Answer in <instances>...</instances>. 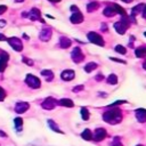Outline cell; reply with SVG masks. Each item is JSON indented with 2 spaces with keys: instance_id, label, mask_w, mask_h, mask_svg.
Segmentation results:
<instances>
[{
  "instance_id": "cell-1",
  "label": "cell",
  "mask_w": 146,
  "mask_h": 146,
  "mask_svg": "<svg viewBox=\"0 0 146 146\" xmlns=\"http://www.w3.org/2000/svg\"><path fill=\"white\" fill-rule=\"evenodd\" d=\"M103 120L110 124H117L122 121V112L119 108H112L103 114Z\"/></svg>"
},
{
  "instance_id": "cell-2",
  "label": "cell",
  "mask_w": 146,
  "mask_h": 146,
  "mask_svg": "<svg viewBox=\"0 0 146 146\" xmlns=\"http://www.w3.org/2000/svg\"><path fill=\"white\" fill-rule=\"evenodd\" d=\"M129 26H130V18L128 16H123L120 22L114 23V29L119 34H124Z\"/></svg>"
},
{
  "instance_id": "cell-3",
  "label": "cell",
  "mask_w": 146,
  "mask_h": 146,
  "mask_svg": "<svg viewBox=\"0 0 146 146\" xmlns=\"http://www.w3.org/2000/svg\"><path fill=\"white\" fill-rule=\"evenodd\" d=\"M25 83H26L30 88H32V89H38V88H40V86H41L40 79L36 78L35 75H32V74H27V75H26V78H25Z\"/></svg>"
},
{
  "instance_id": "cell-4",
  "label": "cell",
  "mask_w": 146,
  "mask_h": 146,
  "mask_svg": "<svg viewBox=\"0 0 146 146\" xmlns=\"http://www.w3.org/2000/svg\"><path fill=\"white\" fill-rule=\"evenodd\" d=\"M88 36V40L91 42V43H95L97 46H100V47H104L105 42H104V39L100 36V34L96 33V32H89L87 34Z\"/></svg>"
},
{
  "instance_id": "cell-5",
  "label": "cell",
  "mask_w": 146,
  "mask_h": 146,
  "mask_svg": "<svg viewBox=\"0 0 146 146\" xmlns=\"http://www.w3.org/2000/svg\"><path fill=\"white\" fill-rule=\"evenodd\" d=\"M7 42L9 43V46L16 50V51H22L23 50V43L21 41V39L16 38V36H11V38H7Z\"/></svg>"
},
{
  "instance_id": "cell-6",
  "label": "cell",
  "mask_w": 146,
  "mask_h": 146,
  "mask_svg": "<svg viewBox=\"0 0 146 146\" xmlns=\"http://www.w3.org/2000/svg\"><path fill=\"white\" fill-rule=\"evenodd\" d=\"M71 58H72V60H73L74 63L79 64V63H81V62L84 59V55H83L82 50H81L79 47H75V48H73V50H72Z\"/></svg>"
},
{
  "instance_id": "cell-7",
  "label": "cell",
  "mask_w": 146,
  "mask_h": 146,
  "mask_svg": "<svg viewBox=\"0 0 146 146\" xmlns=\"http://www.w3.org/2000/svg\"><path fill=\"white\" fill-rule=\"evenodd\" d=\"M58 104V102H56L55 98L52 97H47L42 103H41V107L43 110H47V111H51L56 107V105Z\"/></svg>"
},
{
  "instance_id": "cell-8",
  "label": "cell",
  "mask_w": 146,
  "mask_h": 146,
  "mask_svg": "<svg viewBox=\"0 0 146 146\" xmlns=\"http://www.w3.org/2000/svg\"><path fill=\"white\" fill-rule=\"evenodd\" d=\"M51 35H52V30H51V27L46 26V27H43V29L41 30V32H40V34H39V38H40L41 41L47 42V41L50 40Z\"/></svg>"
},
{
  "instance_id": "cell-9",
  "label": "cell",
  "mask_w": 146,
  "mask_h": 146,
  "mask_svg": "<svg viewBox=\"0 0 146 146\" xmlns=\"http://www.w3.org/2000/svg\"><path fill=\"white\" fill-rule=\"evenodd\" d=\"M27 17L31 19V21H40L42 23H44V21L41 18V13L38 8H32L30 10V13H27Z\"/></svg>"
},
{
  "instance_id": "cell-10",
  "label": "cell",
  "mask_w": 146,
  "mask_h": 146,
  "mask_svg": "<svg viewBox=\"0 0 146 146\" xmlns=\"http://www.w3.org/2000/svg\"><path fill=\"white\" fill-rule=\"evenodd\" d=\"M107 136V132L104 128H97L95 130V133L92 135V139L96 141H100L103 139H105V137Z\"/></svg>"
},
{
  "instance_id": "cell-11",
  "label": "cell",
  "mask_w": 146,
  "mask_h": 146,
  "mask_svg": "<svg viewBox=\"0 0 146 146\" xmlns=\"http://www.w3.org/2000/svg\"><path fill=\"white\" fill-rule=\"evenodd\" d=\"M29 108H30V104L27 102H18L15 105V112L18 113V114L25 113Z\"/></svg>"
},
{
  "instance_id": "cell-12",
  "label": "cell",
  "mask_w": 146,
  "mask_h": 146,
  "mask_svg": "<svg viewBox=\"0 0 146 146\" xmlns=\"http://www.w3.org/2000/svg\"><path fill=\"white\" fill-rule=\"evenodd\" d=\"M8 59H9V55L6 51H1V54H0V72H3L6 70Z\"/></svg>"
},
{
  "instance_id": "cell-13",
  "label": "cell",
  "mask_w": 146,
  "mask_h": 146,
  "mask_svg": "<svg viewBox=\"0 0 146 146\" xmlns=\"http://www.w3.org/2000/svg\"><path fill=\"white\" fill-rule=\"evenodd\" d=\"M60 78L64 81H71V80H73L75 78V72L73 70H65V71L62 72Z\"/></svg>"
},
{
  "instance_id": "cell-14",
  "label": "cell",
  "mask_w": 146,
  "mask_h": 146,
  "mask_svg": "<svg viewBox=\"0 0 146 146\" xmlns=\"http://www.w3.org/2000/svg\"><path fill=\"white\" fill-rule=\"evenodd\" d=\"M135 114H136V119H137L138 122H140V123L146 122V110L145 108H138V110H136Z\"/></svg>"
},
{
  "instance_id": "cell-15",
  "label": "cell",
  "mask_w": 146,
  "mask_h": 146,
  "mask_svg": "<svg viewBox=\"0 0 146 146\" xmlns=\"http://www.w3.org/2000/svg\"><path fill=\"white\" fill-rule=\"evenodd\" d=\"M70 21H71V23H73V24H80V23L83 22V15H82L80 11L73 13V15L70 17Z\"/></svg>"
},
{
  "instance_id": "cell-16",
  "label": "cell",
  "mask_w": 146,
  "mask_h": 146,
  "mask_svg": "<svg viewBox=\"0 0 146 146\" xmlns=\"http://www.w3.org/2000/svg\"><path fill=\"white\" fill-rule=\"evenodd\" d=\"M144 7H145L144 3H139V5H137V6H135V7L132 8V10H131V21H135L136 15H138L140 11H143Z\"/></svg>"
},
{
  "instance_id": "cell-17",
  "label": "cell",
  "mask_w": 146,
  "mask_h": 146,
  "mask_svg": "<svg viewBox=\"0 0 146 146\" xmlns=\"http://www.w3.org/2000/svg\"><path fill=\"white\" fill-rule=\"evenodd\" d=\"M72 44V41L67 38V36H60L59 38V46H60V48H68Z\"/></svg>"
},
{
  "instance_id": "cell-18",
  "label": "cell",
  "mask_w": 146,
  "mask_h": 146,
  "mask_svg": "<svg viewBox=\"0 0 146 146\" xmlns=\"http://www.w3.org/2000/svg\"><path fill=\"white\" fill-rule=\"evenodd\" d=\"M41 75L46 79L47 82H50V81H52V79H54V73H52L50 70H42V71H41Z\"/></svg>"
},
{
  "instance_id": "cell-19",
  "label": "cell",
  "mask_w": 146,
  "mask_h": 146,
  "mask_svg": "<svg viewBox=\"0 0 146 146\" xmlns=\"http://www.w3.org/2000/svg\"><path fill=\"white\" fill-rule=\"evenodd\" d=\"M58 104L62 106H65V107H73L74 106L73 100H71L70 98H62L58 100Z\"/></svg>"
},
{
  "instance_id": "cell-20",
  "label": "cell",
  "mask_w": 146,
  "mask_h": 146,
  "mask_svg": "<svg viewBox=\"0 0 146 146\" xmlns=\"http://www.w3.org/2000/svg\"><path fill=\"white\" fill-rule=\"evenodd\" d=\"M48 125H49V128L52 130V131H55V132H58V133H64L60 129H59V127H58V124L55 122V121H52V120H48Z\"/></svg>"
},
{
  "instance_id": "cell-21",
  "label": "cell",
  "mask_w": 146,
  "mask_h": 146,
  "mask_svg": "<svg viewBox=\"0 0 146 146\" xmlns=\"http://www.w3.org/2000/svg\"><path fill=\"white\" fill-rule=\"evenodd\" d=\"M135 55L136 57L138 58H143L146 56V47H138L136 50H135Z\"/></svg>"
},
{
  "instance_id": "cell-22",
  "label": "cell",
  "mask_w": 146,
  "mask_h": 146,
  "mask_svg": "<svg viewBox=\"0 0 146 146\" xmlns=\"http://www.w3.org/2000/svg\"><path fill=\"white\" fill-rule=\"evenodd\" d=\"M98 8H99V2H97V1H91V2H89V3L87 5V10H88V13L95 11V10L98 9Z\"/></svg>"
},
{
  "instance_id": "cell-23",
  "label": "cell",
  "mask_w": 146,
  "mask_h": 146,
  "mask_svg": "<svg viewBox=\"0 0 146 146\" xmlns=\"http://www.w3.org/2000/svg\"><path fill=\"white\" fill-rule=\"evenodd\" d=\"M115 14H116V13H115L113 6H107V7H105V9H104V15H105V16H107V17H113Z\"/></svg>"
},
{
  "instance_id": "cell-24",
  "label": "cell",
  "mask_w": 146,
  "mask_h": 146,
  "mask_svg": "<svg viewBox=\"0 0 146 146\" xmlns=\"http://www.w3.org/2000/svg\"><path fill=\"white\" fill-rule=\"evenodd\" d=\"M81 137L82 139L84 140H91L92 139V133H91V130L90 129H84L81 133Z\"/></svg>"
},
{
  "instance_id": "cell-25",
  "label": "cell",
  "mask_w": 146,
  "mask_h": 146,
  "mask_svg": "<svg viewBox=\"0 0 146 146\" xmlns=\"http://www.w3.org/2000/svg\"><path fill=\"white\" fill-rule=\"evenodd\" d=\"M112 6H113V8H114V10H115L116 14H120L122 17H123V16H127V11H125L121 6H119V5H116V3H113Z\"/></svg>"
},
{
  "instance_id": "cell-26",
  "label": "cell",
  "mask_w": 146,
  "mask_h": 146,
  "mask_svg": "<svg viewBox=\"0 0 146 146\" xmlns=\"http://www.w3.org/2000/svg\"><path fill=\"white\" fill-rule=\"evenodd\" d=\"M97 64L96 63H94V62H91V63H88V64H86V66H84V71L87 72V73H91L94 70H96L97 68Z\"/></svg>"
},
{
  "instance_id": "cell-27",
  "label": "cell",
  "mask_w": 146,
  "mask_h": 146,
  "mask_svg": "<svg viewBox=\"0 0 146 146\" xmlns=\"http://www.w3.org/2000/svg\"><path fill=\"white\" fill-rule=\"evenodd\" d=\"M14 124H15V128L17 131L22 130V127H23V119L21 117H15L14 119Z\"/></svg>"
},
{
  "instance_id": "cell-28",
  "label": "cell",
  "mask_w": 146,
  "mask_h": 146,
  "mask_svg": "<svg viewBox=\"0 0 146 146\" xmlns=\"http://www.w3.org/2000/svg\"><path fill=\"white\" fill-rule=\"evenodd\" d=\"M81 116H82V120L84 121H88L89 120V111L87 107H81Z\"/></svg>"
},
{
  "instance_id": "cell-29",
  "label": "cell",
  "mask_w": 146,
  "mask_h": 146,
  "mask_svg": "<svg viewBox=\"0 0 146 146\" xmlns=\"http://www.w3.org/2000/svg\"><path fill=\"white\" fill-rule=\"evenodd\" d=\"M107 82L110 84H116L117 83V76L115 74H110L107 78Z\"/></svg>"
},
{
  "instance_id": "cell-30",
  "label": "cell",
  "mask_w": 146,
  "mask_h": 146,
  "mask_svg": "<svg viewBox=\"0 0 146 146\" xmlns=\"http://www.w3.org/2000/svg\"><path fill=\"white\" fill-rule=\"evenodd\" d=\"M115 51H116V52H119V54H122V55H124V54L127 52V49H125L123 46H121V44H117V46L115 47Z\"/></svg>"
},
{
  "instance_id": "cell-31",
  "label": "cell",
  "mask_w": 146,
  "mask_h": 146,
  "mask_svg": "<svg viewBox=\"0 0 146 146\" xmlns=\"http://www.w3.org/2000/svg\"><path fill=\"white\" fill-rule=\"evenodd\" d=\"M22 60H23L26 65H29V66H33V60H32V59L26 58V57H23V58H22Z\"/></svg>"
},
{
  "instance_id": "cell-32",
  "label": "cell",
  "mask_w": 146,
  "mask_h": 146,
  "mask_svg": "<svg viewBox=\"0 0 146 146\" xmlns=\"http://www.w3.org/2000/svg\"><path fill=\"white\" fill-rule=\"evenodd\" d=\"M5 97H6V91H5L3 88L0 87V102H2L5 99Z\"/></svg>"
},
{
  "instance_id": "cell-33",
  "label": "cell",
  "mask_w": 146,
  "mask_h": 146,
  "mask_svg": "<svg viewBox=\"0 0 146 146\" xmlns=\"http://www.w3.org/2000/svg\"><path fill=\"white\" fill-rule=\"evenodd\" d=\"M83 89H84V87H83L82 84H80V86L74 87V88H73V91H74V92H78V91H82Z\"/></svg>"
},
{
  "instance_id": "cell-34",
  "label": "cell",
  "mask_w": 146,
  "mask_h": 146,
  "mask_svg": "<svg viewBox=\"0 0 146 146\" xmlns=\"http://www.w3.org/2000/svg\"><path fill=\"white\" fill-rule=\"evenodd\" d=\"M125 103H127L125 100H117V102H115V103L111 104V105H110V107H113V106H116V105H121V104H125Z\"/></svg>"
},
{
  "instance_id": "cell-35",
  "label": "cell",
  "mask_w": 146,
  "mask_h": 146,
  "mask_svg": "<svg viewBox=\"0 0 146 146\" xmlns=\"http://www.w3.org/2000/svg\"><path fill=\"white\" fill-rule=\"evenodd\" d=\"M119 140H120V138H117V137H116V138L114 139V141H113V144H112L111 146H122V144H121Z\"/></svg>"
},
{
  "instance_id": "cell-36",
  "label": "cell",
  "mask_w": 146,
  "mask_h": 146,
  "mask_svg": "<svg viewBox=\"0 0 146 146\" xmlns=\"http://www.w3.org/2000/svg\"><path fill=\"white\" fill-rule=\"evenodd\" d=\"M110 59L114 60V62H117V63H121V64H125V60H123V59H119V58H114V57H111Z\"/></svg>"
},
{
  "instance_id": "cell-37",
  "label": "cell",
  "mask_w": 146,
  "mask_h": 146,
  "mask_svg": "<svg viewBox=\"0 0 146 146\" xmlns=\"http://www.w3.org/2000/svg\"><path fill=\"white\" fill-rule=\"evenodd\" d=\"M6 10H7V6H5V5H0V15H2Z\"/></svg>"
},
{
  "instance_id": "cell-38",
  "label": "cell",
  "mask_w": 146,
  "mask_h": 146,
  "mask_svg": "<svg viewBox=\"0 0 146 146\" xmlns=\"http://www.w3.org/2000/svg\"><path fill=\"white\" fill-rule=\"evenodd\" d=\"M95 79H96L97 81H99V80L102 81V80L104 79V75H103V74H98V75H96V78H95Z\"/></svg>"
},
{
  "instance_id": "cell-39",
  "label": "cell",
  "mask_w": 146,
  "mask_h": 146,
  "mask_svg": "<svg viewBox=\"0 0 146 146\" xmlns=\"http://www.w3.org/2000/svg\"><path fill=\"white\" fill-rule=\"evenodd\" d=\"M71 10L74 11V13H78V11H79V8H78L76 6H71Z\"/></svg>"
},
{
  "instance_id": "cell-40",
  "label": "cell",
  "mask_w": 146,
  "mask_h": 146,
  "mask_svg": "<svg viewBox=\"0 0 146 146\" xmlns=\"http://www.w3.org/2000/svg\"><path fill=\"white\" fill-rule=\"evenodd\" d=\"M6 21H3V19H0V27H5L6 26Z\"/></svg>"
},
{
  "instance_id": "cell-41",
  "label": "cell",
  "mask_w": 146,
  "mask_h": 146,
  "mask_svg": "<svg viewBox=\"0 0 146 146\" xmlns=\"http://www.w3.org/2000/svg\"><path fill=\"white\" fill-rule=\"evenodd\" d=\"M102 30H103L104 32H106V31H107V27H106V24H105V23H103V24H102Z\"/></svg>"
},
{
  "instance_id": "cell-42",
  "label": "cell",
  "mask_w": 146,
  "mask_h": 146,
  "mask_svg": "<svg viewBox=\"0 0 146 146\" xmlns=\"http://www.w3.org/2000/svg\"><path fill=\"white\" fill-rule=\"evenodd\" d=\"M0 136H1L2 138H6V137H7V133H6V132H3L2 130H0Z\"/></svg>"
},
{
  "instance_id": "cell-43",
  "label": "cell",
  "mask_w": 146,
  "mask_h": 146,
  "mask_svg": "<svg viewBox=\"0 0 146 146\" xmlns=\"http://www.w3.org/2000/svg\"><path fill=\"white\" fill-rule=\"evenodd\" d=\"M141 13H143V17H144V18H146V6L144 7V9H143V11H141Z\"/></svg>"
},
{
  "instance_id": "cell-44",
  "label": "cell",
  "mask_w": 146,
  "mask_h": 146,
  "mask_svg": "<svg viewBox=\"0 0 146 146\" xmlns=\"http://www.w3.org/2000/svg\"><path fill=\"white\" fill-rule=\"evenodd\" d=\"M5 40H7V38L3 34H0V41H5Z\"/></svg>"
},
{
  "instance_id": "cell-45",
  "label": "cell",
  "mask_w": 146,
  "mask_h": 146,
  "mask_svg": "<svg viewBox=\"0 0 146 146\" xmlns=\"http://www.w3.org/2000/svg\"><path fill=\"white\" fill-rule=\"evenodd\" d=\"M123 2H127V3H130V2H132L133 0H122Z\"/></svg>"
},
{
  "instance_id": "cell-46",
  "label": "cell",
  "mask_w": 146,
  "mask_h": 146,
  "mask_svg": "<svg viewBox=\"0 0 146 146\" xmlns=\"http://www.w3.org/2000/svg\"><path fill=\"white\" fill-rule=\"evenodd\" d=\"M23 36H24V39H26V40H29V36H27V34H25V33H24V34H23Z\"/></svg>"
},
{
  "instance_id": "cell-47",
  "label": "cell",
  "mask_w": 146,
  "mask_h": 146,
  "mask_svg": "<svg viewBox=\"0 0 146 146\" xmlns=\"http://www.w3.org/2000/svg\"><path fill=\"white\" fill-rule=\"evenodd\" d=\"M48 1H50V2H59L60 0H48Z\"/></svg>"
},
{
  "instance_id": "cell-48",
  "label": "cell",
  "mask_w": 146,
  "mask_h": 146,
  "mask_svg": "<svg viewBox=\"0 0 146 146\" xmlns=\"http://www.w3.org/2000/svg\"><path fill=\"white\" fill-rule=\"evenodd\" d=\"M143 67H144V68H145V70H146V60H145V62H144V63H143Z\"/></svg>"
},
{
  "instance_id": "cell-49",
  "label": "cell",
  "mask_w": 146,
  "mask_h": 146,
  "mask_svg": "<svg viewBox=\"0 0 146 146\" xmlns=\"http://www.w3.org/2000/svg\"><path fill=\"white\" fill-rule=\"evenodd\" d=\"M15 1H16V2H23L24 0H15Z\"/></svg>"
},
{
  "instance_id": "cell-50",
  "label": "cell",
  "mask_w": 146,
  "mask_h": 146,
  "mask_svg": "<svg viewBox=\"0 0 146 146\" xmlns=\"http://www.w3.org/2000/svg\"><path fill=\"white\" fill-rule=\"evenodd\" d=\"M144 35H145V36H146V32H145V33H144Z\"/></svg>"
},
{
  "instance_id": "cell-51",
  "label": "cell",
  "mask_w": 146,
  "mask_h": 146,
  "mask_svg": "<svg viewBox=\"0 0 146 146\" xmlns=\"http://www.w3.org/2000/svg\"><path fill=\"white\" fill-rule=\"evenodd\" d=\"M137 146H143V145H137Z\"/></svg>"
}]
</instances>
